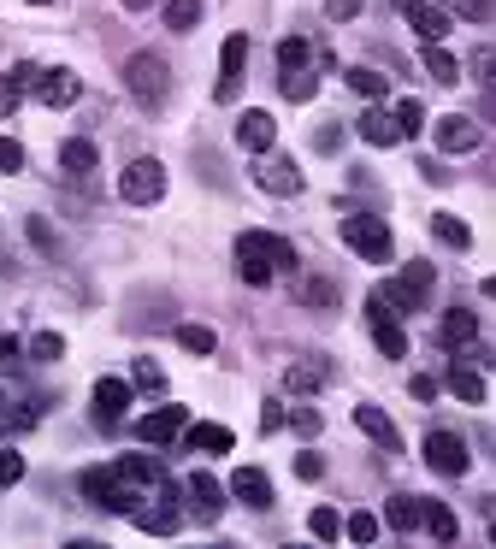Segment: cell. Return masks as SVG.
Returning a JSON list of instances; mask_svg holds the SVG:
<instances>
[{
	"mask_svg": "<svg viewBox=\"0 0 496 549\" xmlns=\"http://www.w3.org/2000/svg\"><path fill=\"white\" fill-rule=\"evenodd\" d=\"M343 243L355 260H372V266H390L396 260V237H390V225L384 219H372V213H349L343 219Z\"/></svg>",
	"mask_w": 496,
	"mask_h": 549,
	"instance_id": "6da1fadb",
	"label": "cell"
},
{
	"mask_svg": "<svg viewBox=\"0 0 496 549\" xmlns=\"http://www.w3.org/2000/svg\"><path fill=\"white\" fill-rule=\"evenodd\" d=\"M432 284H437V266H432V260H408L390 284H378V296L396 307V313H414V307H426Z\"/></svg>",
	"mask_w": 496,
	"mask_h": 549,
	"instance_id": "7a4b0ae2",
	"label": "cell"
},
{
	"mask_svg": "<svg viewBox=\"0 0 496 549\" xmlns=\"http://www.w3.org/2000/svg\"><path fill=\"white\" fill-rule=\"evenodd\" d=\"M124 83H130V95L142 107H160L172 95V65L160 60V54H136V60H124Z\"/></svg>",
	"mask_w": 496,
	"mask_h": 549,
	"instance_id": "3957f363",
	"label": "cell"
},
{
	"mask_svg": "<svg viewBox=\"0 0 496 549\" xmlns=\"http://www.w3.org/2000/svg\"><path fill=\"white\" fill-rule=\"evenodd\" d=\"M367 325H372V343H378V355H384V361H408V331H402V313L384 302L378 290L367 296Z\"/></svg>",
	"mask_w": 496,
	"mask_h": 549,
	"instance_id": "277c9868",
	"label": "cell"
},
{
	"mask_svg": "<svg viewBox=\"0 0 496 549\" xmlns=\"http://www.w3.org/2000/svg\"><path fill=\"white\" fill-rule=\"evenodd\" d=\"M119 195L130 201V207H154V201L166 195V166H160V160H148V154H142V160H130V166L119 172Z\"/></svg>",
	"mask_w": 496,
	"mask_h": 549,
	"instance_id": "5b68a950",
	"label": "cell"
},
{
	"mask_svg": "<svg viewBox=\"0 0 496 549\" xmlns=\"http://www.w3.org/2000/svg\"><path fill=\"white\" fill-rule=\"evenodd\" d=\"M254 183H260L266 195H278V201H290V195H302V166L266 148V154H254Z\"/></svg>",
	"mask_w": 496,
	"mask_h": 549,
	"instance_id": "8992f818",
	"label": "cell"
},
{
	"mask_svg": "<svg viewBox=\"0 0 496 549\" xmlns=\"http://www.w3.org/2000/svg\"><path fill=\"white\" fill-rule=\"evenodd\" d=\"M237 272H243V284H254V290H266V284L278 278L272 248H266V231H243V237H237Z\"/></svg>",
	"mask_w": 496,
	"mask_h": 549,
	"instance_id": "52a82bcc",
	"label": "cell"
},
{
	"mask_svg": "<svg viewBox=\"0 0 496 549\" xmlns=\"http://www.w3.org/2000/svg\"><path fill=\"white\" fill-rule=\"evenodd\" d=\"M426 461H432V473H443V479H461V473H467V461H473V455H467V437H461V431H426Z\"/></svg>",
	"mask_w": 496,
	"mask_h": 549,
	"instance_id": "ba28073f",
	"label": "cell"
},
{
	"mask_svg": "<svg viewBox=\"0 0 496 549\" xmlns=\"http://www.w3.org/2000/svg\"><path fill=\"white\" fill-rule=\"evenodd\" d=\"M189 431V408L184 402H172V408H154L148 420H136V437L148 443V449H166V443H178Z\"/></svg>",
	"mask_w": 496,
	"mask_h": 549,
	"instance_id": "9c48e42d",
	"label": "cell"
},
{
	"mask_svg": "<svg viewBox=\"0 0 496 549\" xmlns=\"http://www.w3.org/2000/svg\"><path fill=\"white\" fill-rule=\"evenodd\" d=\"M243 65H248V36H225V48H219V89H213V101H237V89H243Z\"/></svg>",
	"mask_w": 496,
	"mask_h": 549,
	"instance_id": "30bf717a",
	"label": "cell"
},
{
	"mask_svg": "<svg viewBox=\"0 0 496 549\" xmlns=\"http://www.w3.org/2000/svg\"><path fill=\"white\" fill-rule=\"evenodd\" d=\"M432 136H437V148H443L449 160H461V154H473V148H479V124L467 119V113H449V119H437Z\"/></svg>",
	"mask_w": 496,
	"mask_h": 549,
	"instance_id": "8fae6325",
	"label": "cell"
},
{
	"mask_svg": "<svg viewBox=\"0 0 496 549\" xmlns=\"http://www.w3.org/2000/svg\"><path fill=\"white\" fill-rule=\"evenodd\" d=\"M130 396H136V384H124V378H95V420L113 431L124 420V408H130Z\"/></svg>",
	"mask_w": 496,
	"mask_h": 549,
	"instance_id": "7c38bea8",
	"label": "cell"
},
{
	"mask_svg": "<svg viewBox=\"0 0 496 549\" xmlns=\"http://www.w3.org/2000/svg\"><path fill=\"white\" fill-rule=\"evenodd\" d=\"M184 490H189V508H195V520H219V514H225V496H231V490L219 485L213 473H189Z\"/></svg>",
	"mask_w": 496,
	"mask_h": 549,
	"instance_id": "4fadbf2b",
	"label": "cell"
},
{
	"mask_svg": "<svg viewBox=\"0 0 496 549\" xmlns=\"http://www.w3.org/2000/svg\"><path fill=\"white\" fill-rule=\"evenodd\" d=\"M355 426L367 431V437L378 443V449H384V455H402V431H396V420H390L378 402H361V408H355Z\"/></svg>",
	"mask_w": 496,
	"mask_h": 549,
	"instance_id": "5bb4252c",
	"label": "cell"
},
{
	"mask_svg": "<svg viewBox=\"0 0 496 549\" xmlns=\"http://www.w3.org/2000/svg\"><path fill=\"white\" fill-rule=\"evenodd\" d=\"M36 101H42V107H77V101H83V83H77V71H65V65L42 71V83H36Z\"/></svg>",
	"mask_w": 496,
	"mask_h": 549,
	"instance_id": "9a60e30c",
	"label": "cell"
},
{
	"mask_svg": "<svg viewBox=\"0 0 496 549\" xmlns=\"http://www.w3.org/2000/svg\"><path fill=\"white\" fill-rule=\"evenodd\" d=\"M231 496H237L243 508H254V514H266V508H272V479H266L260 467H237V473H231Z\"/></svg>",
	"mask_w": 496,
	"mask_h": 549,
	"instance_id": "2e32d148",
	"label": "cell"
},
{
	"mask_svg": "<svg viewBox=\"0 0 496 549\" xmlns=\"http://www.w3.org/2000/svg\"><path fill=\"white\" fill-rule=\"evenodd\" d=\"M402 12H408V24H414L420 42H443L449 24H455V12H443V6H432V0H414V6H402Z\"/></svg>",
	"mask_w": 496,
	"mask_h": 549,
	"instance_id": "e0dca14e",
	"label": "cell"
},
{
	"mask_svg": "<svg viewBox=\"0 0 496 549\" xmlns=\"http://www.w3.org/2000/svg\"><path fill=\"white\" fill-rule=\"evenodd\" d=\"M189 449H201V455H231V443H237V431L219 426V420H195V426L184 431Z\"/></svg>",
	"mask_w": 496,
	"mask_h": 549,
	"instance_id": "ac0fdd59",
	"label": "cell"
},
{
	"mask_svg": "<svg viewBox=\"0 0 496 549\" xmlns=\"http://www.w3.org/2000/svg\"><path fill=\"white\" fill-rule=\"evenodd\" d=\"M473 337H479V319H473V307H449V313H443V337H437V343L455 355V349H473Z\"/></svg>",
	"mask_w": 496,
	"mask_h": 549,
	"instance_id": "d6986e66",
	"label": "cell"
},
{
	"mask_svg": "<svg viewBox=\"0 0 496 549\" xmlns=\"http://www.w3.org/2000/svg\"><path fill=\"white\" fill-rule=\"evenodd\" d=\"M420 526L432 532L437 544H455V538H461V526H455V508H449V502H437V496H420Z\"/></svg>",
	"mask_w": 496,
	"mask_h": 549,
	"instance_id": "ffe728a7",
	"label": "cell"
},
{
	"mask_svg": "<svg viewBox=\"0 0 496 549\" xmlns=\"http://www.w3.org/2000/svg\"><path fill=\"white\" fill-rule=\"evenodd\" d=\"M361 136H367L372 148H396V142H402V124H396L390 107H367V113H361Z\"/></svg>",
	"mask_w": 496,
	"mask_h": 549,
	"instance_id": "44dd1931",
	"label": "cell"
},
{
	"mask_svg": "<svg viewBox=\"0 0 496 549\" xmlns=\"http://www.w3.org/2000/svg\"><path fill=\"white\" fill-rule=\"evenodd\" d=\"M237 142H243V148H254V154H266V148L278 142V124H272V113H243V119H237Z\"/></svg>",
	"mask_w": 496,
	"mask_h": 549,
	"instance_id": "7402d4cb",
	"label": "cell"
},
{
	"mask_svg": "<svg viewBox=\"0 0 496 549\" xmlns=\"http://www.w3.org/2000/svg\"><path fill=\"white\" fill-rule=\"evenodd\" d=\"M384 526H390V532H402V538H408V532H420V496L396 490V496L384 502Z\"/></svg>",
	"mask_w": 496,
	"mask_h": 549,
	"instance_id": "603a6c76",
	"label": "cell"
},
{
	"mask_svg": "<svg viewBox=\"0 0 496 549\" xmlns=\"http://www.w3.org/2000/svg\"><path fill=\"white\" fill-rule=\"evenodd\" d=\"M343 83H349V95H361V101H390V77L372 71V65H349Z\"/></svg>",
	"mask_w": 496,
	"mask_h": 549,
	"instance_id": "cb8c5ba5",
	"label": "cell"
},
{
	"mask_svg": "<svg viewBox=\"0 0 496 549\" xmlns=\"http://www.w3.org/2000/svg\"><path fill=\"white\" fill-rule=\"evenodd\" d=\"M60 166L71 178H89V172H95V142H89V136H71L60 148Z\"/></svg>",
	"mask_w": 496,
	"mask_h": 549,
	"instance_id": "d4e9b609",
	"label": "cell"
},
{
	"mask_svg": "<svg viewBox=\"0 0 496 549\" xmlns=\"http://www.w3.org/2000/svg\"><path fill=\"white\" fill-rule=\"evenodd\" d=\"M113 467H119L124 479H136V485H160V479H166V467H160L154 455H119Z\"/></svg>",
	"mask_w": 496,
	"mask_h": 549,
	"instance_id": "484cf974",
	"label": "cell"
},
{
	"mask_svg": "<svg viewBox=\"0 0 496 549\" xmlns=\"http://www.w3.org/2000/svg\"><path fill=\"white\" fill-rule=\"evenodd\" d=\"M432 237L449 248H473V231H467V219H455V213H432Z\"/></svg>",
	"mask_w": 496,
	"mask_h": 549,
	"instance_id": "4316f807",
	"label": "cell"
},
{
	"mask_svg": "<svg viewBox=\"0 0 496 549\" xmlns=\"http://www.w3.org/2000/svg\"><path fill=\"white\" fill-rule=\"evenodd\" d=\"M308 65H313L308 36H284V42H278V71H308Z\"/></svg>",
	"mask_w": 496,
	"mask_h": 549,
	"instance_id": "83f0119b",
	"label": "cell"
},
{
	"mask_svg": "<svg viewBox=\"0 0 496 549\" xmlns=\"http://www.w3.org/2000/svg\"><path fill=\"white\" fill-rule=\"evenodd\" d=\"M284 384H290L296 396H313V390H325V366L319 361H296L290 372H284Z\"/></svg>",
	"mask_w": 496,
	"mask_h": 549,
	"instance_id": "f1b7e54d",
	"label": "cell"
},
{
	"mask_svg": "<svg viewBox=\"0 0 496 549\" xmlns=\"http://www.w3.org/2000/svg\"><path fill=\"white\" fill-rule=\"evenodd\" d=\"M130 384H136L142 396H160V390H166V372H160V361H154V355H136V366H130Z\"/></svg>",
	"mask_w": 496,
	"mask_h": 549,
	"instance_id": "f546056e",
	"label": "cell"
},
{
	"mask_svg": "<svg viewBox=\"0 0 496 549\" xmlns=\"http://www.w3.org/2000/svg\"><path fill=\"white\" fill-rule=\"evenodd\" d=\"M449 390H455L467 408H479V402H485V378H479L473 366H455V372H449Z\"/></svg>",
	"mask_w": 496,
	"mask_h": 549,
	"instance_id": "4dcf8cb0",
	"label": "cell"
},
{
	"mask_svg": "<svg viewBox=\"0 0 496 549\" xmlns=\"http://www.w3.org/2000/svg\"><path fill=\"white\" fill-rule=\"evenodd\" d=\"M284 101H313L319 95V65H308V71H284Z\"/></svg>",
	"mask_w": 496,
	"mask_h": 549,
	"instance_id": "1f68e13d",
	"label": "cell"
},
{
	"mask_svg": "<svg viewBox=\"0 0 496 549\" xmlns=\"http://www.w3.org/2000/svg\"><path fill=\"white\" fill-rule=\"evenodd\" d=\"M378 532H384V520H378V514H367V508L343 520V538H349V544H378Z\"/></svg>",
	"mask_w": 496,
	"mask_h": 549,
	"instance_id": "d6a6232c",
	"label": "cell"
},
{
	"mask_svg": "<svg viewBox=\"0 0 496 549\" xmlns=\"http://www.w3.org/2000/svg\"><path fill=\"white\" fill-rule=\"evenodd\" d=\"M426 71H432L437 83H461V60L443 54V42H426Z\"/></svg>",
	"mask_w": 496,
	"mask_h": 549,
	"instance_id": "836d02e7",
	"label": "cell"
},
{
	"mask_svg": "<svg viewBox=\"0 0 496 549\" xmlns=\"http://www.w3.org/2000/svg\"><path fill=\"white\" fill-rule=\"evenodd\" d=\"M308 532L319 538V544H337V538H343V514H337V508H313Z\"/></svg>",
	"mask_w": 496,
	"mask_h": 549,
	"instance_id": "e575fe53",
	"label": "cell"
},
{
	"mask_svg": "<svg viewBox=\"0 0 496 549\" xmlns=\"http://www.w3.org/2000/svg\"><path fill=\"white\" fill-rule=\"evenodd\" d=\"M390 113H396V124H402V142L426 130V107H420V101H390Z\"/></svg>",
	"mask_w": 496,
	"mask_h": 549,
	"instance_id": "d590c367",
	"label": "cell"
},
{
	"mask_svg": "<svg viewBox=\"0 0 496 549\" xmlns=\"http://www.w3.org/2000/svg\"><path fill=\"white\" fill-rule=\"evenodd\" d=\"M201 24V0H166V30H195Z\"/></svg>",
	"mask_w": 496,
	"mask_h": 549,
	"instance_id": "8d00e7d4",
	"label": "cell"
},
{
	"mask_svg": "<svg viewBox=\"0 0 496 549\" xmlns=\"http://www.w3.org/2000/svg\"><path fill=\"white\" fill-rule=\"evenodd\" d=\"M24 355H30V361H60V355H65L60 331H36V337L24 343Z\"/></svg>",
	"mask_w": 496,
	"mask_h": 549,
	"instance_id": "74e56055",
	"label": "cell"
},
{
	"mask_svg": "<svg viewBox=\"0 0 496 549\" xmlns=\"http://www.w3.org/2000/svg\"><path fill=\"white\" fill-rule=\"evenodd\" d=\"M178 343H184L189 355H213V349H219V337H213L207 325H178Z\"/></svg>",
	"mask_w": 496,
	"mask_h": 549,
	"instance_id": "f35d334b",
	"label": "cell"
},
{
	"mask_svg": "<svg viewBox=\"0 0 496 549\" xmlns=\"http://www.w3.org/2000/svg\"><path fill=\"white\" fill-rule=\"evenodd\" d=\"M302 307H337V284L331 278H308L302 284Z\"/></svg>",
	"mask_w": 496,
	"mask_h": 549,
	"instance_id": "ab89813d",
	"label": "cell"
},
{
	"mask_svg": "<svg viewBox=\"0 0 496 549\" xmlns=\"http://www.w3.org/2000/svg\"><path fill=\"white\" fill-rule=\"evenodd\" d=\"M12 83H18V95H36V83H42V65H30V60H18L12 71H6Z\"/></svg>",
	"mask_w": 496,
	"mask_h": 549,
	"instance_id": "60d3db41",
	"label": "cell"
},
{
	"mask_svg": "<svg viewBox=\"0 0 496 549\" xmlns=\"http://www.w3.org/2000/svg\"><path fill=\"white\" fill-rule=\"evenodd\" d=\"M18 479H24V455L18 449H0V490L18 485Z\"/></svg>",
	"mask_w": 496,
	"mask_h": 549,
	"instance_id": "b9f144b4",
	"label": "cell"
},
{
	"mask_svg": "<svg viewBox=\"0 0 496 549\" xmlns=\"http://www.w3.org/2000/svg\"><path fill=\"white\" fill-rule=\"evenodd\" d=\"M266 248H272V266H278V272H296V248L284 243V237H272V231H266Z\"/></svg>",
	"mask_w": 496,
	"mask_h": 549,
	"instance_id": "7bdbcfd3",
	"label": "cell"
},
{
	"mask_svg": "<svg viewBox=\"0 0 496 549\" xmlns=\"http://www.w3.org/2000/svg\"><path fill=\"white\" fill-rule=\"evenodd\" d=\"M473 71H479V83L496 95V48H479V54H473Z\"/></svg>",
	"mask_w": 496,
	"mask_h": 549,
	"instance_id": "ee69618b",
	"label": "cell"
},
{
	"mask_svg": "<svg viewBox=\"0 0 496 549\" xmlns=\"http://www.w3.org/2000/svg\"><path fill=\"white\" fill-rule=\"evenodd\" d=\"M0 172L12 178V172H24V148L12 142V136H0Z\"/></svg>",
	"mask_w": 496,
	"mask_h": 549,
	"instance_id": "f6af8a7d",
	"label": "cell"
},
{
	"mask_svg": "<svg viewBox=\"0 0 496 549\" xmlns=\"http://www.w3.org/2000/svg\"><path fill=\"white\" fill-rule=\"evenodd\" d=\"M296 479H325V461H319V455H313V449H302V455H296Z\"/></svg>",
	"mask_w": 496,
	"mask_h": 549,
	"instance_id": "bcb514c9",
	"label": "cell"
},
{
	"mask_svg": "<svg viewBox=\"0 0 496 549\" xmlns=\"http://www.w3.org/2000/svg\"><path fill=\"white\" fill-rule=\"evenodd\" d=\"M284 426L296 431V437H313V431H319V414H313V408H296V414H290Z\"/></svg>",
	"mask_w": 496,
	"mask_h": 549,
	"instance_id": "7dc6e473",
	"label": "cell"
},
{
	"mask_svg": "<svg viewBox=\"0 0 496 549\" xmlns=\"http://www.w3.org/2000/svg\"><path fill=\"white\" fill-rule=\"evenodd\" d=\"M30 243L42 248V254H54V248H60V243H54V225H48V219H30Z\"/></svg>",
	"mask_w": 496,
	"mask_h": 549,
	"instance_id": "c3c4849f",
	"label": "cell"
},
{
	"mask_svg": "<svg viewBox=\"0 0 496 549\" xmlns=\"http://www.w3.org/2000/svg\"><path fill=\"white\" fill-rule=\"evenodd\" d=\"M408 396H414V402H437V378L414 372V378H408Z\"/></svg>",
	"mask_w": 496,
	"mask_h": 549,
	"instance_id": "681fc988",
	"label": "cell"
},
{
	"mask_svg": "<svg viewBox=\"0 0 496 549\" xmlns=\"http://www.w3.org/2000/svg\"><path fill=\"white\" fill-rule=\"evenodd\" d=\"M12 113H18V83L0 71V119H12Z\"/></svg>",
	"mask_w": 496,
	"mask_h": 549,
	"instance_id": "f907efd6",
	"label": "cell"
},
{
	"mask_svg": "<svg viewBox=\"0 0 496 549\" xmlns=\"http://www.w3.org/2000/svg\"><path fill=\"white\" fill-rule=\"evenodd\" d=\"M361 12V0H325V18H337V24H349Z\"/></svg>",
	"mask_w": 496,
	"mask_h": 549,
	"instance_id": "816d5d0a",
	"label": "cell"
},
{
	"mask_svg": "<svg viewBox=\"0 0 496 549\" xmlns=\"http://www.w3.org/2000/svg\"><path fill=\"white\" fill-rule=\"evenodd\" d=\"M284 420H290V414H284L278 402H260V431H278Z\"/></svg>",
	"mask_w": 496,
	"mask_h": 549,
	"instance_id": "f5cc1de1",
	"label": "cell"
},
{
	"mask_svg": "<svg viewBox=\"0 0 496 549\" xmlns=\"http://www.w3.org/2000/svg\"><path fill=\"white\" fill-rule=\"evenodd\" d=\"M18 361H24V349H18L12 337H0V366H6V372H18Z\"/></svg>",
	"mask_w": 496,
	"mask_h": 549,
	"instance_id": "db71d44e",
	"label": "cell"
},
{
	"mask_svg": "<svg viewBox=\"0 0 496 549\" xmlns=\"http://www.w3.org/2000/svg\"><path fill=\"white\" fill-rule=\"evenodd\" d=\"M455 12L461 18H485V0H455Z\"/></svg>",
	"mask_w": 496,
	"mask_h": 549,
	"instance_id": "11a10c76",
	"label": "cell"
},
{
	"mask_svg": "<svg viewBox=\"0 0 496 549\" xmlns=\"http://www.w3.org/2000/svg\"><path fill=\"white\" fill-rule=\"evenodd\" d=\"M485 119L496 124V95H491V89H485Z\"/></svg>",
	"mask_w": 496,
	"mask_h": 549,
	"instance_id": "9f6ffc18",
	"label": "cell"
},
{
	"mask_svg": "<svg viewBox=\"0 0 496 549\" xmlns=\"http://www.w3.org/2000/svg\"><path fill=\"white\" fill-rule=\"evenodd\" d=\"M0 431H12V408L6 402H0Z\"/></svg>",
	"mask_w": 496,
	"mask_h": 549,
	"instance_id": "6f0895ef",
	"label": "cell"
},
{
	"mask_svg": "<svg viewBox=\"0 0 496 549\" xmlns=\"http://www.w3.org/2000/svg\"><path fill=\"white\" fill-rule=\"evenodd\" d=\"M479 290H485V296H491V302H496V272H491V278H485V284H479Z\"/></svg>",
	"mask_w": 496,
	"mask_h": 549,
	"instance_id": "680465c9",
	"label": "cell"
},
{
	"mask_svg": "<svg viewBox=\"0 0 496 549\" xmlns=\"http://www.w3.org/2000/svg\"><path fill=\"white\" fill-rule=\"evenodd\" d=\"M124 6H130V12H142V6H148V0H124Z\"/></svg>",
	"mask_w": 496,
	"mask_h": 549,
	"instance_id": "91938a15",
	"label": "cell"
},
{
	"mask_svg": "<svg viewBox=\"0 0 496 549\" xmlns=\"http://www.w3.org/2000/svg\"><path fill=\"white\" fill-rule=\"evenodd\" d=\"M491 544H496V526H491Z\"/></svg>",
	"mask_w": 496,
	"mask_h": 549,
	"instance_id": "94428289",
	"label": "cell"
},
{
	"mask_svg": "<svg viewBox=\"0 0 496 549\" xmlns=\"http://www.w3.org/2000/svg\"><path fill=\"white\" fill-rule=\"evenodd\" d=\"M36 6H48V0H36Z\"/></svg>",
	"mask_w": 496,
	"mask_h": 549,
	"instance_id": "6125c7cd",
	"label": "cell"
}]
</instances>
